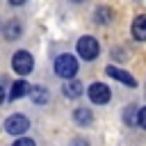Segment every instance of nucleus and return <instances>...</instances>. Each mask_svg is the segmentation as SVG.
<instances>
[{"label": "nucleus", "mask_w": 146, "mask_h": 146, "mask_svg": "<svg viewBox=\"0 0 146 146\" xmlns=\"http://www.w3.org/2000/svg\"><path fill=\"white\" fill-rule=\"evenodd\" d=\"M55 73H57L59 78H73V75L78 73V59H75L73 55H68V52L59 55V57L55 59Z\"/></svg>", "instance_id": "1"}, {"label": "nucleus", "mask_w": 146, "mask_h": 146, "mask_svg": "<svg viewBox=\"0 0 146 146\" xmlns=\"http://www.w3.org/2000/svg\"><path fill=\"white\" fill-rule=\"evenodd\" d=\"M78 55L87 62H94L98 55H100V46L94 36H80L78 39Z\"/></svg>", "instance_id": "2"}, {"label": "nucleus", "mask_w": 146, "mask_h": 146, "mask_svg": "<svg viewBox=\"0 0 146 146\" xmlns=\"http://www.w3.org/2000/svg\"><path fill=\"white\" fill-rule=\"evenodd\" d=\"M32 66H34V59L27 50H16L14 57H11V68L18 73V75H27L32 73Z\"/></svg>", "instance_id": "3"}, {"label": "nucleus", "mask_w": 146, "mask_h": 146, "mask_svg": "<svg viewBox=\"0 0 146 146\" xmlns=\"http://www.w3.org/2000/svg\"><path fill=\"white\" fill-rule=\"evenodd\" d=\"M87 96H89L91 103H96V105H105V103L112 98V89H110L107 84H103V82H94V84L89 87Z\"/></svg>", "instance_id": "4"}, {"label": "nucleus", "mask_w": 146, "mask_h": 146, "mask_svg": "<svg viewBox=\"0 0 146 146\" xmlns=\"http://www.w3.org/2000/svg\"><path fill=\"white\" fill-rule=\"evenodd\" d=\"M27 128H30V121H27V116H23V114H11V116L5 121V130H7L9 135H23Z\"/></svg>", "instance_id": "5"}, {"label": "nucleus", "mask_w": 146, "mask_h": 146, "mask_svg": "<svg viewBox=\"0 0 146 146\" xmlns=\"http://www.w3.org/2000/svg\"><path fill=\"white\" fill-rule=\"evenodd\" d=\"M105 73H107L110 78H114V80H119V82L128 84V87H137V80H135V78H132L130 73H125L123 68H116V66H110V64H107Z\"/></svg>", "instance_id": "6"}, {"label": "nucleus", "mask_w": 146, "mask_h": 146, "mask_svg": "<svg viewBox=\"0 0 146 146\" xmlns=\"http://www.w3.org/2000/svg\"><path fill=\"white\" fill-rule=\"evenodd\" d=\"M132 36L137 41H146V14H139L132 21Z\"/></svg>", "instance_id": "7"}, {"label": "nucleus", "mask_w": 146, "mask_h": 146, "mask_svg": "<svg viewBox=\"0 0 146 146\" xmlns=\"http://www.w3.org/2000/svg\"><path fill=\"white\" fill-rule=\"evenodd\" d=\"M27 94H32V87H30L25 80H16V82L11 84V94H9V100L23 98V96H27Z\"/></svg>", "instance_id": "8"}, {"label": "nucleus", "mask_w": 146, "mask_h": 146, "mask_svg": "<svg viewBox=\"0 0 146 146\" xmlns=\"http://www.w3.org/2000/svg\"><path fill=\"white\" fill-rule=\"evenodd\" d=\"M21 32H23V25H21L16 18L5 23V39H7V41H14V39H18V36H21Z\"/></svg>", "instance_id": "9"}, {"label": "nucleus", "mask_w": 146, "mask_h": 146, "mask_svg": "<svg viewBox=\"0 0 146 146\" xmlns=\"http://www.w3.org/2000/svg\"><path fill=\"white\" fill-rule=\"evenodd\" d=\"M73 121L80 123V125H89V123L94 121V114H91V110H87V107H78V110L73 112Z\"/></svg>", "instance_id": "10"}, {"label": "nucleus", "mask_w": 146, "mask_h": 146, "mask_svg": "<svg viewBox=\"0 0 146 146\" xmlns=\"http://www.w3.org/2000/svg\"><path fill=\"white\" fill-rule=\"evenodd\" d=\"M82 94V84L78 82V80H68L66 84H64V96L66 98H78Z\"/></svg>", "instance_id": "11"}, {"label": "nucleus", "mask_w": 146, "mask_h": 146, "mask_svg": "<svg viewBox=\"0 0 146 146\" xmlns=\"http://www.w3.org/2000/svg\"><path fill=\"white\" fill-rule=\"evenodd\" d=\"M30 96H32V100H34V103H39V105H41V103H46V100H48V91H46V89H43V87H34V89H32V94H30Z\"/></svg>", "instance_id": "12"}, {"label": "nucleus", "mask_w": 146, "mask_h": 146, "mask_svg": "<svg viewBox=\"0 0 146 146\" xmlns=\"http://www.w3.org/2000/svg\"><path fill=\"white\" fill-rule=\"evenodd\" d=\"M123 119H125L128 123H137V119H139V110H137L135 105H128L125 112H123Z\"/></svg>", "instance_id": "13"}, {"label": "nucleus", "mask_w": 146, "mask_h": 146, "mask_svg": "<svg viewBox=\"0 0 146 146\" xmlns=\"http://www.w3.org/2000/svg\"><path fill=\"white\" fill-rule=\"evenodd\" d=\"M110 18H112V11H110L107 7H100V9H96V21H98L100 25L110 23Z\"/></svg>", "instance_id": "14"}, {"label": "nucleus", "mask_w": 146, "mask_h": 146, "mask_svg": "<svg viewBox=\"0 0 146 146\" xmlns=\"http://www.w3.org/2000/svg\"><path fill=\"white\" fill-rule=\"evenodd\" d=\"M137 125L146 130V107H141V110H139V119H137Z\"/></svg>", "instance_id": "15"}, {"label": "nucleus", "mask_w": 146, "mask_h": 146, "mask_svg": "<svg viewBox=\"0 0 146 146\" xmlns=\"http://www.w3.org/2000/svg\"><path fill=\"white\" fill-rule=\"evenodd\" d=\"M11 146H34V141H32V139H27V137H21V139H16Z\"/></svg>", "instance_id": "16"}, {"label": "nucleus", "mask_w": 146, "mask_h": 146, "mask_svg": "<svg viewBox=\"0 0 146 146\" xmlns=\"http://www.w3.org/2000/svg\"><path fill=\"white\" fill-rule=\"evenodd\" d=\"M9 2H11V5H14V7H21V5H25V2H27V0H9Z\"/></svg>", "instance_id": "17"}, {"label": "nucleus", "mask_w": 146, "mask_h": 146, "mask_svg": "<svg viewBox=\"0 0 146 146\" xmlns=\"http://www.w3.org/2000/svg\"><path fill=\"white\" fill-rule=\"evenodd\" d=\"M73 146H87V144H84L82 139H78V141H73Z\"/></svg>", "instance_id": "18"}, {"label": "nucleus", "mask_w": 146, "mask_h": 146, "mask_svg": "<svg viewBox=\"0 0 146 146\" xmlns=\"http://www.w3.org/2000/svg\"><path fill=\"white\" fill-rule=\"evenodd\" d=\"M68 2H75V5H80V2H84V0H68Z\"/></svg>", "instance_id": "19"}]
</instances>
